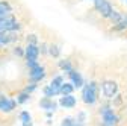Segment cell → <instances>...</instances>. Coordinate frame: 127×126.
Returning <instances> with one entry per match:
<instances>
[{"label": "cell", "mask_w": 127, "mask_h": 126, "mask_svg": "<svg viewBox=\"0 0 127 126\" xmlns=\"http://www.w3.org/2000/svg\"><path fill=\"white\" fill-rule=\"evenodd\" d=\"M59 105L62 108H74L76 106V97L73 94H68V96H64L59 100Z\"/></svg>", "instance_id": "52a82bcc"}, {"label": "cell", "mask_w": 127, "mask_h": 126, "mask_svg": "<svg viewBox=\"0 0 127 126\" xmlns=\"http://www.w3.org/2000/svg\"><path fill=\"white\" fill-rule=\"evenodd\" d=\"M24 56L27 61H36L39 56V49L36 44H27L26 50H24Z\"/></svg>", "instance_id": "5b68a950"}, {"label": "cell", "mask_w": 127, "mask_h": 126, "mask_svg": "<svg viewBox=\"0 0 127 126\" xmlns=\"http://www.w3.org/2000/svg\"><path fill=\"white\" fill-rule=\"evenodd\" d=\"M44 94H45V97L58 96V94H59V88H58V87H53V85H47V87L44 88Z\"/></svg>", "instance_id": "7c38bea8"}, {"label": "cell", "mask_w": 127, "mask_h": 126, "mask_svg": "<svg viewBox=\"0 0 127 126\" xmlns=\"http://www.w3.org/2000/svg\"><path fill=\"white\" fill-rule=\"evenodd\" d=\"M33 90H36V85H35V84H30V85H27V87H26L24 93H32Z\"/></svg>", "instance_id": "44dd1931"}, {"label": "cell", "mask_w": 127, "mask_h": 126, "mask_svg": "<svg viewBox=\"0 0 127 126\" xmlns=\"http://www.w3.org/2000/svg\"><path fill=\"white\" fill-rule=\"evenodd\" d=\"M59 67H61L62 70H65L67 73L73 70V68H71V64H70V61H61V62H59Z\"/></svg>", "instance_id": "9a60e30c"}, {"label": "cell", "mask_w": 127, "mask_h": 126, "mask_svg": "<svg viewBox=\"0 0 127 126\" xmlns=\"http://www.w3.org/2000/svg\"><path fill=\"white\" fill-rule=\"evenodd\" d=\"M82 97H83V102L86 105H94L97 102V85H95V82H89L83 88Z\"/></svg>", "instance_id": "6da1fadb"}, {"label": "cell", "mask_w": 127, "mask_h": 126, "mask_svg": "<svg viewBox=\"0 0 127 126\" xmlns=\"http://www.w3.org/2000/svg\"><path fill=\"white\" fill-rule=\"evenodd\" d=\"M110 21H114V24H117V23H120L121 20H123V17H121V14L120 12H115V11H112L109 14V17H107Z\"/></svg>", "instance_id": "5bb4252c"}, {"label": "cell", "mask_w": 127, "mask_h": 126, "mask_svg": "<svg viewBox=\"0 0 127 126\" xmlns=\"http://www.w3.org/2000/svg\"><path fill=\"white\" fill-rule=\"evenodd\" d=\"M101 117H103V126H115V123L118 122V117L114 113V109H110L107 106L101 109Z\"/></svg>", "instance_id": "3957f363"}, {"label": "cell", "mask_w": 127, "mask_h": 126, "mask_svg": "<svg viewBox=\"0 0 127 126\" xmlns=\"http://www.w3.org/2000/svg\"><path fill=\"white\" fill-rule=\"evenodd\" d=\"M36 64H38L36 61H26V65H27L29 68H32V67H35Z\"/></svg>", "instance_id": "603a6c76"}, {"label": "cell", "mask_w": 127, "mask_h": 126, "mask_svg": "<svg viewBox=\"0 0 127 126\" xmlns=\"http://www.w3.org/2000/svg\"><path fill=\"white\" fill-rule=\"evenodd\" d=\"M39 106H41L42 109H47V111H55L56 106H58V103L53 102L50 97H44V99L39 102Z\"/></svg>", "instance_id": "30bf717a"}, {"label": "cell", "mask_w": 127, "mask_h": 126, "mask_svg": "<svg viewBox=\"0 0 127 126\" xmlns=\"http://www.w3.org/2000/svg\"><path fill=\"white\" fill-rule=\"evenodd\" d=\"M14 53H15V55H18V56H23V55H24V52L21 50V47H15Z\"/></svg>", "instance_id": "7402d4cb"}, {"label": "cell", "mask_w": 127, "mask_h": 126, "mask_svg": "<svg viewBox=\"0 0 127 126\" xmlns=\"http://www.w3.org/2000/svg\"><path fill=\"white\" fill-rule=\"evenodd\" d=\"M36 41H38L36 40V35H29L27 37V43L29 44H36Z\"/></svg>", "instance_id": "ffe728a7"}, {"label": "cell", "mask_w": 127, "mask_h": 126, "mask_svg": "<svg viewBox=\"0 0 127 126\" xmlns=\"http://www.w3.org/2000/svg\"><path fill=\"white\" fill-rule=\"evenodd\" d=\"M30 99V96H29V93H21L20 96L17 97V103H26L27 100Z\"/></svg>", "instance_id": "e0dca14e"}, {"label": "cell", "mask_w": 127, "mask_h": 126, "mask_svg": "<svg viewBox=\"0 0 127 126\" xmlns=\"http://www.w3.org/2000/svg\"><path fill=\"white\" fill-rule=\"evenodd\" d=\"M73 90H74L73 84L65 82V84H62V85H61V88H59V94H62V96H68V94H73Z\"/></svg>", "instance_id": "8fae6325"}, {"label": "cell", "mask_w": 127, "mask_h": 126, "mask_svg": "<svg viewBox=\"0 0 127 126\" xmlns=\"http://www.w3.org/2000/svg\"><path fill=\"white\" fill-rule=\"evenodd\" d=\"M64 84V79H62V76H56V77H53V81L50 82V85H53V87H58V88H61V85Z\"/></svg>", "instance_id": "2e32d148"}, {"label": "cell", "mask_w": 127, "mask_h": 126, "mask_svg": "<svg viewBox=\"0 0 127 126\" xmlns=\"http://www.w3.org/2000/svg\"><path fill=\"white\" fill-rule=\"evenodd\" d=\"M97 9H98V12L103 15V17H106V18L109 17V14L114 11V9H112V5H110L107 0H103V2L100 3V6H98Z\"/></svg>", "instance_id": "ba28073f"}, {"label": "cell", "mask_w": 127, "mask_h": 126, "mask_svg": "<svg viewBox=\"0 0 127 126\" xmlns=\"http://www.w3.org/2000/svg\"><path fill=\"white\" fill-rule=\"evenodd\" d=\"M15 108V102L5 97V96H0V111H5V113H11L12 109Z\"/></svg>", "instance_id": "8992f818"}, {"label": "cell", "mask_w": 127, "mask_h": 126, "mask_svg": "<svg viewBox=\"0 0 127 126\" xmlns=\"http://www.w3.org/2000/svg\"><path fill=\"white\" fill-rule=\"evenodd\" d=\"M20 120H21L23 123H26V122H32V117H30V114H29L27 111H23V113L20 114Z\"/></svg>", "instance_id": "ac0fdd59"}, {"label": "cell", "mask_w": 127, "mask_h": 126, "mask_svg": "<svg viewBox=\"0 0 127 126\" xmlns=\"http://www.w3.org/2000/svg\"><path fill=\"white\" fill-rule=\"evenodd\" d=\"M59 53H61V50H59L58 46H50V55H52L53 58H58Z\"/></svg>", "instance_id": "d6986e66"}, {"label": "cell", "mask_w": 127, "mask_h": 126, "mask_svg": "<svg viewBox=\"0 0 127 126\" xmlns=\"http://www.w3.org/2000/svg\"><path fill=\"white\" fill-rule=\"evenodd\" d=\"M11 11H12L11 5L6 2V0H2V2H0V17H3V15L9 14Z\"/></svg>", "instance_id": "4fadbf2b"}, {"label": "cell", "mask_w": 127, "mask_h": 126, "mask_svg": "<svg viewBox=\"0 0 127 126\" xmlns=\"http://www.w3.org/2000/svg\"><path fill=\"white\" fill-rule=\"evenodd\" d=\"M101 91L104 94V97L112 99V97L117 96V93H118V84L115 81H104L101 84Z\"/></svg>", "instance_id": "7a4b0ae2"}, {"label": "cell", "mask_w": 127, "mask_h": 126, "mask_svg": "<svg viewBox=\"0 0 127 126\" xmlns=\"http://www.w3.org/2000/svg\"><path fill=\"white\" fill-rule=\"evenodd\" d=\"M68 74H70L71 81H73V87H74V88H80V87L83 85V79H82L80 73H77V71L71 70V71H68Z\"/></svg>", "instance_id": "9c48e42d"}, {"label": "cell", "mask_w": 127, "mask_h": 126, "mask_svg": "<svg viewBox=\"0 0 127 126\" xmlns=\"http://www.w3.org/2000/svg\"><path fill=\"white\" fill-rule=\"evenodd\" d=\"M44 76H45V70H44V67H41L39 64H36L35 67H32L30 71H29V77H30L33 82H38V81L44 79Z\"/></svg>", "instance_id": "277c9868"}]
</instances>
